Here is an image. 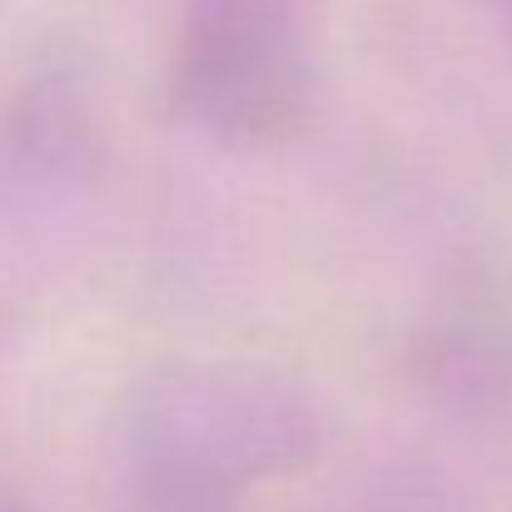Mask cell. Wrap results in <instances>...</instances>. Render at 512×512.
<instances>
[{"label":"cell","instance_id":"1","mask_svg":"<svg viewBox=\"0 0 512 512\" xmlns=\"http://www.w3.org/2000/svg\"><path fill=\"white\" fill-rule=\"evenodd\" d=\"M314 383L264 358H165L110 403L95 512H249L329 453Z\"/></svg>","mask_w":512,"mask_h":512},{"label":"cell","instance_id":"2","mask_svg":"<svg viewBox=\"0 0 512 512\" xmlns=\"http://www.w3.org/2000/svg\"><path fill=\"white\" fill-rule=\"evenodd\" d=\"M319 0H179L174 110L224 150H284L319 120Z\"/></svg>","mask_w":512,"mask_h":512},{"label":"cell","instance_id":"3","mask_svg":"<svg viewBox=\"0 0 512 512\" xmlns=\"http://www.w3.org/2000/svg\"><path fill=\"white\" fill-rule=\"evenodd\" d=\"M403 388L453 423H512V279L458 259L398 343Z\"/></svg>","mask_w":512,"mask_h":512},{"label":"cell","instance_id":"4","mask_svg":"<svg viewBox=\"0 0 512 512\" xmlns=\"http://www.w3.org/2000/svg\"><path fill=\"white\" fill-rule=\"evenodd\" d=\"M90 70L75 50H45L10 95L5 145L20 165L40 174H75L100 160L105 120L90 90Z\"/></svg>","mask_w":512,"mask_h":512},{"label":"cell","instance_id":"5","mask_svg":"<svg viewBox=\"0 0 512 512\" xmlns=\"http://www.w3.org/2000/svg\"><path fill=\"white\" fill-rule=\"evenodd\" d=\"M299 512H473L448 473L423 458H388L329 483Z\"/></svg>","mask_w":512,"mask_h":512},{"label":"cell","instance_id":"6","mask_svg":"<svg viewBox=\"0 0 512 512\" xmlns=\"http://www.w3.org/2000/svg\"><path fill=\"white\" fill-rule=\"evenodd\" d=\"M0 512H30L25 493H20V483L5 473V463H0Z\"/></svg>","mask_w":512,"mask_h":512},{"label":"cell","instance_id":"7","mask_svg":"<svg viewBox=\"0 0 512 512\" xmlns=\"http://www.w3.org/2000/svg\"><path fill=\"white\" fill-rule=\"evenodd\" d=\"M503 35H508V50H512V0H503Z\"/></svg>","mask_w":512,"mask_h":512}]
</instances>
